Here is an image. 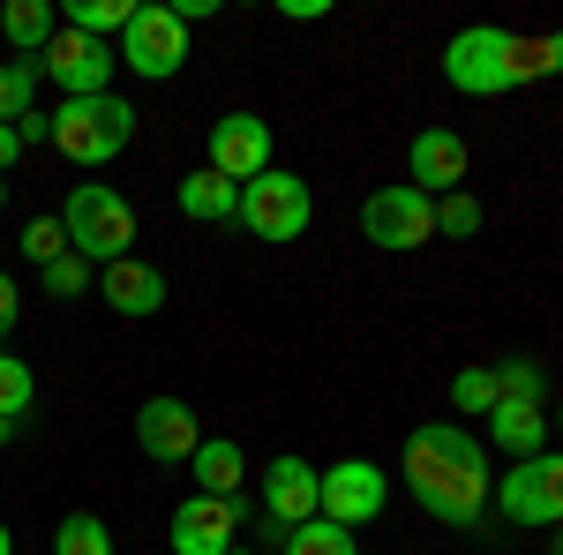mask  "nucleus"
Wrapping results in <instances>:
<instances>
[{"label":"nucleus","mask_w":563,"mask_h":555,"mask_svg":"<svg viewBox=\"0 0 563 555\" xmlns=\"http://www.w3.org/2000/svg\"><path fill=\"white\" fill-rule=\"evenodd\" d=\"M406 488H413V503H421L435 525L474 533L481 511H488V496H496V473H488V458H481V443L466 428H421V435L406 443Z\"/></svg>","instance_id":"obj_1"},{"label":"nucleus","mask_w":563,"mask_h":555,"mask_svg":"<svg viewBox=\"0 0 563 555\" xmlns=\"http://www.w3.org/2000/svg\"><path fill=\"white\" fill-rule=\"evenodd\" d=\"M549 428H556V435H563V406H556V421H549Z\"/></svg>","instance_id":"obj_37"},{"label":"nucleus","mask_w":563,"mask_h":555,"mask_svg":"<svg viewBox=\"0 0 563 555\" xmlns=\"http://www.w3.org/2000/svg\"><path fill=\"white\" fill-rule=\"evenodd\" d=\"M0 203H8V180H0Z\"/></svg>","instance_id":"obj_38"},{"label":"nucleus","mask_w":563,"mask_h":555,"mask_svg":"<svg viewBox=\"0 0 563 555\" xmlns=\"http://www.w3.org/2000/svg\"><path fill=\"white\" fill-rule=\"evenodd\" d=\"M316 203H308V180L301 173H256L249 188H241V225L256 233V241H301Z\"/></svg>","instance_id":"obj_6"},{"label":"nucleus","mask_w":563,"mask_h":555,"mask_svg":"<svg viewBox=\"0 0 563 555\" xmlns=\"http://www.w3.org/2000/svg\"><path fill=\"white\" fill-rule=\"evenodd\" d=\"M496 511L511 518V525H563V451L519 458L496 480Z\"/></svg>","instance_id":"obj_8"},{"label":"nucleus","mask_w":563,"mask_h":555,"mask_svg":"<svg viewBox=\"0 0 563 555\" xmlns=\"http://www.w3.org/2000/svg\"><path fill=\"white\" fill-rule=\"evenodd\" d=\"M53 31H60V8H45V0H8L0 8V38L15 45V53H31V60L53 45Z\"/></svg>","instance_id":"obj_20"},{"label":"nucleus","mask_w":563,"mask_h":555,"mask_svg":"<svg viewBox=\"0 0 563 555\" xmlns=\"http://www.w3.org/2000/svg\"><path fill=\"white\" fill-rule=\"evenodd\" d=\"M435 233H451V241H466V233H481V203L466 196V188L435 196Z\"/></svg>","instance_id":"obj_29"},{"label":"nucleus","mask_w":563,"mask_h":555,"mask_svg":"<svg viewBox=\"0 0 563 555\" xmlns=\"http://www.w3.org/2000/svg\"><path fill=\"white\" fill-rule=\"evenodd\" d=\"M31 98H38V60H0V121H8V129H15L23 113H38Z\"/></svg>","instance_id":"obj_23"},{"label":"nucleus","mask_w":563,"mask_h":555,"mask_svg":"<svg viewBox=\"0 0 563 555\" xmlns=\"http://www.w3.org/2000/svg\"><path fill=\"white\" fill-rule=\"evenodd\" d=\"M316 503H323V473L308 466V458H271L263 466V511H271V525H308L316 518Z\"/></svg>","instance_id":"obj_14"},{"label":"nucleus","mask_w":563,"mask_h":555,"mask_svg":"<svg viewBox=\"0 0 563 555\" xmlns=\"http://www.w3.org/2000/svg\"><path fill=\"white\" fill-rule=\"evenodd\" d=\"M31 398H38V376H31V360L0 353V428L23 421V413H31Z\"/></svg>","instance_id":"obj_24"},{"label":"nucleus","mask_w":563,"mask_h":555,"mask_svg":"<svg viewBox=\"0 0 563 555\" xmlns=\"http://www.w3.org/2000/svg\"><path fill=\"white\" fill-rule=\"evenodd\" d=\"M23 256L38 263H53V256H68V225H60V218H31V225H23Z\"/></svg>","instance_id":"obj_30"},{"label":"nucleus","mask_w":563,"mask_h":555,"mask_svg":"<svg viewBox=\"0 0 563 555\" xmlns=\"http://www.w3.org/2000/svg\"><path fill=\"white\" fill-rule=\"evenodd\" d=\"M60 225H68V248L84 263H121L129 256V241H135V211L113 196V188H98V180H84L76 196H68V211H60Z\"/></svg>","instance_id":"obj_4"},{"label":"nucleus","mask_w":563,"mask_h":555,"mask_svg":"<svg viewBox=\"0 0 563 555\" xmlns=\"http://www.w3.org/2000/svg\"><path fill=\"white\" fill-rule=\"evenodd\" d=\"M98 293H106V308H121V315L143 323V315H158V308H166V270L121 256V263H106V270H98Z\"/></svg>","instance_id":"obj_16"},{"label":"nucleus","mask_w":563,"mask_h":555,"mask_svg":"<svg viewBox=\"0 0 563 555\" xmlns=\"http://www.w3.org/2000/svg\"><path fill=\"white\" fill-rule=\"evenodd\" d=\"M90 286H98V270H90V263L76 256V248H68V256H53V263H45V293H53V300H84Z\"/></svg>","instance_id":"obj_28"},{"label":"nucleus","mask_w":563,"mask_h":555,"mask_svg":"<svg viewBox=\"0 0 563 555\" xmlns=\"http://www.w3.org/2000/svg\"><path fill=\"white\" fill-rule=\"evenodd\" d=\"M15 308H23V300H15V278H8V270H0V338H8V331H15Z\"/></svg>","instance_id":"obj_32"},{"label":"nucleus","mask_w":563,"mask_h":555,"mask_svg":"<svg viewBox=\"0 0 563 555\" xmlns=\"http://www.w3.org/2000/svg\"><path fill=\"white\" fill-rule=\"evenodd\" d=\"M488 443L511 451V458H541V443H549V413L526 406V398H504V406L488 413Z\"/></svg>","instance_id":"obj_18"},{"label":"nucleus","mask_w":563,"mask_h":555,"mask_svg":"<svg viewBox=\"0 0 563 555\" xmlns=\"http://www.w3.org/2000/svg\"><path fill=\"white\" fill-rule=\"evenodd\" d=\"M174 555H233L241 548V503H218V496H180L174 511Z\"/></svg>","instance_id":"obj_11"},{"label":"nucleus","mask_w":563,"mask_h":555,"mask_svg":"<svg viewBox=\"0 0 563 555\" xmlns=\"http://www.w3.org/2000/svg\"><path fill=\"white\" fill-rule=\"evenodd\" d=\"M361 233L376 248H390V256H406V248L435 241V196H421L413 180H390V188H376L361 203Z\"/></svg>","instance_id":"obj_7"},{"label":"nucleus","mask_w":563,"mask_h":555,"mask_svg":"<svg viewBox=\"0 0 563 555\" xmlns=\"http://www.w3.org/2000/svg\"><path fill=\"white\" fill-rule=\"evenodd\" d=\"M563 68V31H549V76Z\"/></svg>","instance_id":"obj_35"},{"label":"nucleus","mask_w":563,"mask_h":555,"mask_svg":"<svg viewBox=\"0 0 563 555\" xmlns=\"http://www.w3.org/2000/svg\"><path fill=\"white\" fill-rule=\"evenodd\" d=\"M180 218H196V225H241V188L218 180L211 166L188 173V180H180Z\"/></svg>","instance_id":"obj_19"},{"label":"nucleus","mask_w":563,"mask_h":555,"mask_svg":"<svg viewBox=\"0 0 563 555\" xmlns=\"http://www.w3.org/2000/svg\"><path fill=\"white\" fill-rule=\"evenodd\" d=\"M451 406H459V413H474V421H488V413L504 406L496 368H459V376H451Z\"/></svg>","instance_id":"obj_25"},{"label":"nucleus","mask_w":563,"mask_h":555,"mask_svg":"<svg viewBox=\"0 0 563 555\" xmlns=\"http://www.w3.org/2000/svg\"><path fill=\"white\" fill-rule=\"evenodd\" d=\"M113 68H121V53L106 38H84V31H53V45L38 53V76H53L60 84V98H106V84H113Z\"/></svg>","instance_id":"obj_9"},{"label":"nucleus","mask_w":563,"mask_h":555,"mask_svg":"<svg viewBox=\"0 0 563 555\" xmlns=\"http://www.w3.org/2000/svg\"><path fill=\"white\" fill-rule=\"evenodd\" d=\"M113 53L129 60L143 84H166V76L188 68V23H180L174 8H158V0H135V15H129V31H121Z\"/></svg>","instance_id":"obj_5"},{"label":"nucleus","mask_w":563,"mask_h":555,"mask_svg":"<svg viewBox=\"0 0 563 555\" xmlns=\"http://www.w3.org/2000/svg\"><path fill=\"white\" fill-rule=\"evenodd\" d=\"M53 555H113V533H106V518L68 511L60 525H53Z\"/></svg>","instance_id":"obj_22"},{"label":"nucleus","mask_w":563,"mask_h":555,"mask_svg":"<svg viewBox=\"0 0 563 555\" xmlns=\"http://www.w3.org/2000/svg\"><path fill=\"white\" fill-rule=\"evenodd\" d=\"M278 8H286L294 23H316V15H331V0H278Z\"/></svg>","instance_id":"obj_33"},{"label":"nucleus","mask_w":563,"mask_h":555,"mask_svg":"<svg viewBox=\"0 0 563 555\" xmlns=\"http://www.w3.org/2000/svg\"><path fill=\"white\" fill-rule=\"evenodd\" d=\"M286 555H361V548H353L346 525H331V518H308V525H294V533H286Z\"/></svg>","instance_id":"obj_26"},{"label":"nucleus","mask_w":563,"mask_h":555,"mask_svg":"<svg viewBox=\"0 0 563 555\" xmlns=\"http://www.w3.org/2000/svg\"><path fill=\"white\" fill-rule=\"evenodd\" d=\"M390 503V480L384 466H368V458H346V466L323 473V503H316V518H331V525H368V518Z\"/></svg>","instance_id":"obj_10"},{"label":"nucleus","mask_w":563,"mask_h":555,"mask_svg":"<svg viewBox=\"0 0 563 555\" xmlns=\"http://www.w3.org/2000/svg\"><path fill=\"white\" fill-rule=\"evenodd\" d=\"M135 443H143V458H158V466H188L196 443H203V428H196V413H188L180 398H143V406H135Z\"/></svg>","instance_id":"obj_13"},{"label":"nucleus","mask_w":563,"mask_h":555,"mask_svg":"<svg viewBox=\"0 0 563 555\" xmlns=\"http://www.w3.org/2000/svg\"><path fill=\"white\" fill-rule=\"evenodd\" d=\"M406 166H413V188H421V196H451V188L466 180V135L459 129H421L413 151H406Z\"/></svg>","instance_id":"obj_15"},{"label":"nucleus","mask_w":563,"mask_h":555,"mask_svg":"<svg viewBox=\"0 0 563 555\" xmlns=\"http://www.w3.org/2000/svg\"><path fill=\"white\" fill-rule=\"evenodd\" d=\"M135 135V106L129 98H60V113H53V151L68 158V166H106V158H121Z\"/></svg>","instance_id":"obj_3"},{"label":"nucleus","mask_w":563,"mask_h":555,"mask_svg":"<svg viewBox=\"0 0 563 555\" xmlns=\"http://www.w3.org/2000/svg\"><path fill=\"white\" fill-rule=\"evenodd\" d=\"M0 555H15V533H8V525H0Z\"/></svg>","instance_id":"obj_36"},{"label":"nucleus","mask_w":563,"mask_h":555,"mask_svg":"<svg viewBox=\"0 0 563 555\" xmlns=\"http://www.w3.org/2000/svg\"><path fill=\"white\" fill-rule=\"evenodd\" d=\"M549 76V38H519V31H496L474 23L443 45V84L466 90V98H504V90Z\"/></svg>","instance_id":"obj_2"},{"label":"nucleus","mask_w":563,"mask_h":555,"mask_svg":"<svg viewBox=\"0 0 563 555\" xmlns=\"http://www.w3.org/2000/svg\"><path fill=\"white\" fill-rule=\"evenodd\" d=\"M15 135H23V143H53V113H23Z\"/></svg>","instance_id":"obj_31"},{"label":"nucleus","mask_w":563,"mask_h":555,"mask_svg":"<svg viewBox=\"0 0 563 555\" xmlns=\"http://www.w3.org/2000/svg\"><path fill=\"white\" fill-rule=\"evenodd\" d=\"M211 173L233 180V188H249L256 173H271V121H256V113H225V121L211 129Z\"/></svg>","instance_id":"obj_12"},{"label":"nucleus","mask_w":563,"mask_h":555,"mask_svg":"<svg viewBox=\"0 0 563 555\" xmlns=\"http://www.w3.org/2000/svg\"><path fill=\"white\" fill-rule=\"evenodd\" d=\"M15 158H23V135L0 121V180H8V166H15Z\"/></svg>","instance_id":"obj_34"},{"label":"nucleus","mask_w":563,"mask_h":555,"mask_svg":"<svg viewBox=\"0 0 563 555\" xmlns=\"http://www.w3.org/2000/svg\"><path fill=\"white\" fill-rule=\"evenodd\" d=\"M129 15H135V0H68V8H60V23L84 31V38H121Z\"/></svg>","instance_id":"obj_21"},{"label":"nucleus","mask_w":563,"mask_h":555,"mask_svg":"<svg viewBox=\"0 0 563 555\" xmlns=\"http://www.w3.org/2000/svg\"><path fill=\"white\" fill-rule=\"evenodd\" d=\"M188 473H196V496H218V503H233V496H241V480H249V458H241V443H225V435H203V443H196V458H188Z\"/></svg>","instance_id":"obj_17"},{"label":"nucleus","mask_w":563,"mask_h":555,"mask_svg":"<svg viewBox=\"0 0 563 555\" xmlns=\"http://www.w3.org/2000/svg\"><path fill=\"white\" fill-rule=\"evenodd\" d=\"M496 390H504V398H526V406H541V398H549V368L526 360V353H511V360H496Z\"/></svg>","instance_id":"obj_27"}]
</instances>
